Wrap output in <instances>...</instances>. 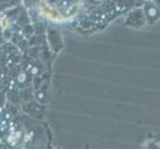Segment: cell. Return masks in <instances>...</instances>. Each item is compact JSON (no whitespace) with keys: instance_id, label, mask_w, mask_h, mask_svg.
Listing matches in <instances>:
<instances>
[{"instance_id":"obj_1","label":"cell","mask_w":160,"mask_h":149,"mask_svg":"<svg viewBox=\"0 0 160 149\" xmlns=\"http://www.w3.org/2000/svg\"><path fill=\"white\" fill-rule=\"evenodd\" d=\"M41 10L42 12L45 14V16H47L48 18L56 20V21H60L63 19V16L61 15V13L58 10H56L55 8L51 7L50 5H47L45 3H42L41 5Z\"/></svg>"},{"instance_id":"obj_2","label":"cell","mask_w":160,"mask_h":149,"mask_svg":"<svg viewBox=\"0 0 160 149\" xmlns=\"http://www.w3.org/2000/svg\"><path fill=\"white\" fill-rule=\"evenodd\" d=\"M0 25L2 26V28H7L8 27V21L6 18H2L0 20Z\"/></svg>"}]
</instances>
